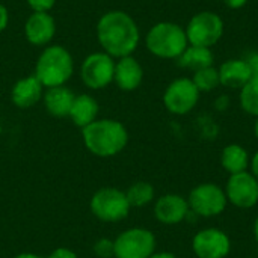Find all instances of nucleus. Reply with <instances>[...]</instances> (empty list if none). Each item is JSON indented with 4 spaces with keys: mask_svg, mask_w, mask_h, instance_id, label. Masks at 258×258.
Masks as SVG:
<instances>
[{
    "mask_svg": "<svg viewBox=\"0 0 258 258\" xmlns=\"http://www.w3.org/2000/svg\"><path fill=\"white\" fill-rule=\"evenodd\" d=\"M115 258H150L156 252V236L147 228H128L115 240Z\"/></svg>",
    "mask_w": 258,
    "mask_h": 258,
    "instance_id": "8",
    "label": "nucleus"
},
{
    "mask_svg": "<svg viewBox=\"0 0 258 258\" xmlns=\"http://www.w3.org/2000/svg\"><path fill=\"white\" fill-rule=\"evenodd\" d=\"M89 209L103 222H119L128 216L132 207L125 192L116 187H101L92 195Z\"/></svg>",
    "mask_w": 258,
    "mask_h": 258,
    "instance_id": "6",
    "label": "nucleus"
},
{
    "mask_svg": "<svg viewBox=\"0 0 258 258\" xmlns=\"http://www.w3.org/2000/svg\"><path fill=\"white\" fill-rule=\"evenodd\" d=\"M189 213L187 200L178 194H165L154 203V218L163 225H178Z\"/></svg>",
    "mask_w": 258,
    "mask_h": 258,
    "instance_id": "13",
    "label": "nucleus"
},
{
    "mask_svg": "<svg viewBox=\"0 0 258 258\" xmlns=\"http://www.w3.org/2000/svg\"><path fill=\"white\" fill-rule=\"evenodd\" d=\"M240 107L245 113L258 116V76H252L249 82L240 89Z\"/></svg>",
    "mask_w": 258,
    "mask_h": 258,
    "instance_id": "23",
    "label": "nucleus"
},
{
    "mask_svg": "<svg viewBox=\"0 0 258 258\" xmlns=\"http://www.w3.org/2000/svg\"><path fill=\"white\" fill-rule=\"evenodd\" d=\"M228 204L249 210L258 204V180L251 171L231 174L224 187Z\"/></svg>",
    "mask_w": 258,
    "mask_h": 258,
    "instance_id": "10",
    "label": "nucleus"
},
{
    "mask_svg": "<svg viewBox=\"0 0 258 258\" xmlns=\"http://www.w3.org/2000/svg\"><path fill=\"white\" fill-rule=\"evenodd\" d=\"M249 165H251V157L246 148L239 144H230L221 153V166L230 175L249 171Z\"/></svg>",
    "mask_w": 258,
    "mask_h": 258,
    "instance_id": "20",
    "label": "nucleus"
},
{
    "mask_svg": "<svg viewBox=\"0 0 258 258\" xmlns=\"http://www.w3.org/2000/svg\"><path fill=\"white\" fill-rule=\"evenodd\" d=\"M215 107H216L218 110H227V109L230 107V98H228L227 95L218 97L216 101H215Z\"/></svg>",
    "mask_w": 258,
    "mask_h": 258,
    "instance_id": "29",
    "label": "nucleus"
},
{
    "mask_svg": "<svg viewBox=\"0 0 258 258\" xmlns=\"http://www.w3.org/2000/svg\"><path fill=\"white\" fill-rule=\"evenodd\" d=\"M125 197L128 200L130 207L139 209L154 201L156 190H154V186L148 181H136L125 190Z\"/></svg>",
    "mask_w": 258,
    "mask_h": 258,
    "instance_id": "22",
    "label": "nucleus"
},
{
    "mask_svg": "<svg viewBox=\"0 0 258 258\" xmlns=\"http://www.w3.org/2000/svg\"><path fill=\"white\" fill-rule=\"evenodd\" d=\"M184 30L189 45L210 48L221 41L224 35V21L215 12L201 11L190 18Z\"/></svg>",
    "mask_w": 258,
    "mask_h": 258,
    "instance_id": "7",
    "label": "nucleus"
},
{
    "mask_svg": "<svg viewBox=\"0 0 258 258\" xmlns=\"http://www.w3.org/2000/svg\"><path fill=\"white\" fill-rule=\"evenodd\" d=\"M42 95H44V86L35 74L20 79L14 85L11 92L12 103L20 109H29L35 106L42 98Z\"/></svg>",
    "mask_w": 258,
    "mask_h": 258,
    "instance_id": "16",
    "label": "nucleus"
},
{
    "mask_svg": "<svg viewBox=\"0 0 258 258\" xmlns=\"http://www.w3.org/2000/svg\"><path fill=\"white\" fill-rule=\"evenodd\" d=\"M14 258H42V257H39V255H36V254H30V252H23V254L15 255Z\"/></svg>",
    "mask_w": 258,
    "mask_h": 258,
    "instance_id": "34",
    "label": "nucleus"
},
{
    "mask_svg": "<svg viewBox=\"0 0 258 258\" xmlns=\"http://www.w3.org/2000/svg\"><path fill=\"white\" fill-rule=\"evenodd\" d=\"M8 21H9V14H8V9L0 3V32H3L8 26Z\"/></svg>",
    "mask_w": 258,
    "mask_h": 258,
    "instance_id": "30",
    "label": "nucleus"
},
{
    "mask_svg": "<svg viewBox=\"0 0 258 258\" xmlns=\"http://www.w3.org/2000/svg\"><path fill=\"white\" fill-rule=\"evenodd\" d=\"M56 33L54 18L48 12H32L24 24L26 39L36 47L47 45Z\"/></svg>",
    "mask_w": 258,
    "mask_h": 258,
    "instance_id": "14",
    "label": "nucleus"
},
{
    "mask_svg": "<svg viewBox=\"0 0 258 258\" xmlns=\"http://www.w3.org/2000/svg\"><path fill=\"white\" fill-rule=\"evenodd\" d=\"M74 73L71 53L62 45H48L36 60L35 76L44 88L63 86Z\"/></svg>",
    "mask_w": 258,
    "mask_h": 258,
    "instance_id": "3",
    "label": "nucleus"
},
{
    "mask_svg": "<svg viewBox=\"0 0 258 258\" xmlns=\"http://www.w3.org/2000/svg\"><path fill=\"white\" fill-rule=\"evenodd\" d=\"M76 95L74 92L63 86H54V88H47V91L42 95L44 107L45 110L56 118H65L70 116V110L73 106Z\"/></svg>",
    "mask_w": 258,
    "mask_h": 258,
    "instance_id": "18",
    "label": "nucleus"
},
{
    "mask_svg": "<svg viewBox=\"0 0 258 258\" xmlns=\"http://www.w3.org/2000/svg\"><path fill=\"white\" fill-rule=\"evenodd\" d=\"M186 200L189 210L198 218H216L222 215L228 206L224 187L216 183H201L195 186Z\"/></svg>",
    "mask_w": 258,
    "mask_h": 258,
    "instance_id": "5",
    "label": "nucleus"
},
{
    "mask_svg": "<svg viewBox=\"0 0 258 258\" xmlns=\"http://www.w3.org/2000/svg\"><path fill=\"white\" fill-rule=\"evenodd\" d=\"M249 171L254 174V177L258 180V150L255 151V154L251 157V165H249Z\"/></svg>",
    "mask_w": 258,
    "mask_h": 258,
    "instance_id": "32",
    "label": "nucleus"
},
{
    "mask_svg": "<svg viewBox=\"0 0 258 258\" xmlns=\"http://www.w3.org/2000/svg\"><path fill=\"white\" fill-rule=\"evenodd\" d=\"M245 62L248 63L252 76H258V51H251L246 54L245 57Z\"/></svg>",
    "mask_w": 258,
    "mask_h": 258,
    "instance_id": "27",
    "label": "nucleus"
},
{
    "mask_svg": "<svg viewBox=\"0 0 258 258\" xmlns=\"http://www.w3.org/2000/svg\"><path fill=\"white\" fill-rule=\"evenodd\" d=\"M142 80H144V68L133 56H124L119 57L118 62H115L113 82L119 89L127 92L135 91L141 86Z\"/></svg>",
    "mask_w": 258,
    "mask_h": 258,
    "instance_id": "15",
    "label": "nucleus"
},
{
    "mask_svg": "<svg viewBox=\"0 0 258 258\" xmlns=\"http://www.w3.org/2000/svg\"><path fill=\"white\" fill-rule=\"evenodd\" d=\"M222 3L231 9H240L248 3V0H222Z\"/></svg>",
    "mask_w": 258,
    "mask_h": 258,
    "instance_id": "31",
    "label": "nucleus"
},
{
    "mask_svg": "<svg viewBox=\"0 0 258 258\" xmlns=\"http://www.w3.org/2000/svg\"><path fill=\"white\" fill-rule=\"evenodd\" d=\"M56 0H27V5L33 12H48Z\"/></svg>",
    "mask_w": 258,
    "mask_h": 258,
    "instance_id": "26",
    "label": "nucleus"
},
{
    "mask_svg": "<svg viewBox=\"0 0 258 258\" xmlns=\"http://www.w3.org/2000/svg\"><path fill=\"white\" fill-rule=\"evenodd\" d=\"M97 38L103 51L112 57L132 56L141 41V32L124 11H109L97 23Z\"/></svg>",
    "mask_w": 258,
    "mask_h": 258,
    "instance_id": "1",
    "label": "nucleus"
},
{
    "mask_svg": "<svg viewBox=\"0 0 258 258\" xmlns=\"http://www.w3.org/2000/svg\"><path fill=\"white\" fill-rule=\"evenodd\" d=\"M82 136L89 153L98 157L116 156L128 144V132L116 119H95L82 128Z\"/></svg>",
    "mask_w": 258,
    "mask_h": 258,
    "instance_id": "2",
    "label": "nucleus"
},
{
    "mask_svg": "<svg viewBox=\"0 0 258 258\" xmlns=\"http://www.w3.org/2000/svg\"><path fill=\"white\" fill-rule=\"evenodd\" d=\"M145 44L151 54L162 59H177L189 45L186 30L172 21L154 24L147 33Z\"/></svg>",
    "mask_w": 258,
    "mask_h": 258,
    "instance_id": "4",
    "label": "nucleus"
},
{
    "mask_svg": "<svg viewBox=\"0 0 258 258\" xmlns=\"http://www.w3.org/2000/svg\"><path fill=\"white\" fill-rule=\"evenodd\" d=\"M47 258H77V255H76V252H73L68 248H57Z\"/></svg>",
    "mask_w": 258,
    "mask_h": 258,
    "instance_id": "28",
    "label": "nucleus"
},
{
    "mask_svg": "<svg viewBox=\"0 0 258 258\" xmlns=\"http://www.w3.org/2000/svg\"><path fill=\"white\" fill-rule=\"evenodd\" d=\"M218 71L221 85L230 89H242L252 77L245 59H228L218 68Z\"/></svg>",
    "mask_w": 258,
    "mask_h": 258,
    "instance_id": "17",
    "label": "nucleus"
},
{
    "mask_svg": "<svg viewBox=\"0 0 258 258\" xmlns=\"http://www.w3.org/2000/svg\"><path fill=\"white\" fill-rule=\"evenodd\" d=\"M192 82L195 83V86L198 88L200 92H210L221 85L219 71L213 65L203 68V70H198V71H194Z\"/></svg>",
    "mask_w": 258,
    "mask_h": 258,
    "instance_id": "24",
    "label": "nucleus"
},
{
    "mask_svg": "<svg viewBox=\"0 0 258 258\" xmlns=\"http://www.w3.org/2000/svg\"><path fill=\"white\" fill-rule=\"evenodd\" d=\"M150 258H177L175 254L172 252H168V251H163V252H154Z\"/></svg>",
    "mask_w": 258,
    "mask_h": 258,
    "instance_id": "33",
    "label": "nucleus"
},
{
    "mask_svg": "<svg viewBox=\"0 0 258 258\" xmlns=\"http://www.w3.org/2000/svg\"><path fill=\"white\" fill-rule=\"evenodd\" d=\"M200 91L189 77H178L172 80L163 94V104L172 115H187L200 101Z\"/></svg>",
    "mask_w": 258,
    "mask_h": 258,
    "instance_id": "9",
    "label": "nucleus"
},
{
    "mask_svg": "<svg viewBox=\"0 0 258 258\" xmlns=\"http://www.w3.org/2000/svg\"><path fill=\"white\" fill-rule=\"evenodd\" d=\"M215 60V54L212 48L187 45L186 50L177 57V63L181 68H187L192 71H198L207 67H212Z\"/></svg>",
    "mask_w": 258,
    "mask_h": 258,
    "instance_id": "21",
    "label": "nucleus"
},
{
    "mask_svg": "<svg viewBox=\"0 0 258 258\" xmlns=\"http://www.w3.org/2000/svg\"><path fill=\"white\" fill-rule=\"evenodd\" d=\"M192 251L197 258H227L231 252V239L221 228H203L192 239Z\"/></svg>",
    "mask_w": 258,
    "mask_h": 258,
    "instance_id": "12",
    "label": "nucleus"
},
{
    "mask_svg": "<svg viewBox=\"0 0 258 258\" xmlns=\"http://www.w3.org/2000/svg\"><path fill=\"white\" fill-rule=\"evenodd\" d=\"M94 254L98 258H115V245L110 239H100L94 243Z\"/></svg>",
    "mask_w": 258,
    "mask_h": 258,
    "instance_id": "25",
    "label": "nucleus"
},
{
    "mask_svg": "<svg viewBox=\"0 0 258 258\" xmlns=\"http://www.w3.org/2000/svg\"><path fill=\"white\" fill-rule=\"evenodd\" d=\"M115 60L104 51L89 54L80 67V79L91 89H103L113 82Z\"/></svg>",
    "mask_w": 258,
    "mask_h": 258,
    "instance_id": "11",
    "label": "nucleus"
},
{
    "mask_svg": "<svg viewBox=\"0 0 258 258\" xmlns=\"http://www.w3.org/2000/svg\"><path fill=\"white\" fill-rule=\"evenodd\" d=\"M254 135H255V138H257L258 141V116L255 118V122H254Z\"/></svg>",
    "mask_w": 258,
    "mask_h": 258,
    "instance_id": "36",
    "label": "nucleus"
},
{
    "mask_svg": "<svg viewBox=\"0 0 258 258\" xmlns=\"http://www.w3.org/2000/svg\"><path fill=\"white\" fill-rule=\"evenodd\" d=\"M98 103L94 97L88 95V94H80L76 95L71 110H70V118L73 119V122L80 127L85 128L86 125H89L91 122H94L97 119L98 115Z\"/></svg>",
    "mask_w": 258,
    "mask_h": 258,
    "instance_id": "19",
    "label": "nucleus"
},
{
    "mask_svg": "<svg viewBox=\"0 0 258 258\" xmlns=\"http://www.w3.org/2000/svg\"><path fill=\"white\" fill-rule=\"evenodd\" d=\"M252 233H254V239H255V242L258 243V216L255 218V221H254V225H252Z\"/></svg>",
    "mask_w": 258,
    "mask_h": 258,
    "instance_id": "35",
    "label": "nucleus"
}]
</instances>
